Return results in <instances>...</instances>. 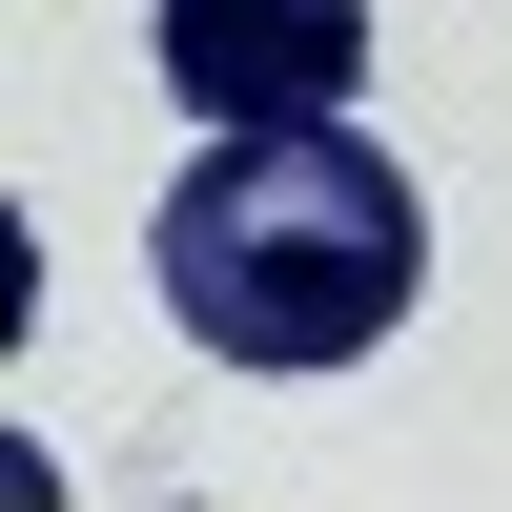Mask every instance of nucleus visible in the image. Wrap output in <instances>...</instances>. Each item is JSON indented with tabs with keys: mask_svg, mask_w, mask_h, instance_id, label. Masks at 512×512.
<instances>
[{
	"mask_svg": "<svg viewBox=\"0 0 512 512\" xmlns=\"http://www.w3.org/2000/svg\"><path fill=\"white\" fill-rule=\"evenodd\" d=\"M144 287L205 369H349L431 287V205L369 123H205V164L144 226Z\"/></svg>",
	"mask_w": 512,
	"mask_h": 512,
	"instance_id": "1",
	"label": "nucleus"
},
{
	"mask_svg": "<svg viewBox=\"0 0 512 512\" xmlns=\"http://www.w3.org/2000/svg\"><path fill=\"white\" fill-rule=\"evenodd\" d=\"M144 62L185 123H349L369 0H144Z\"/></svg>",
	"mask_w": 512,
	"mask_h": 512,
	"instance_id": "2",
	"label": "nucleus"
}]
</instances>
